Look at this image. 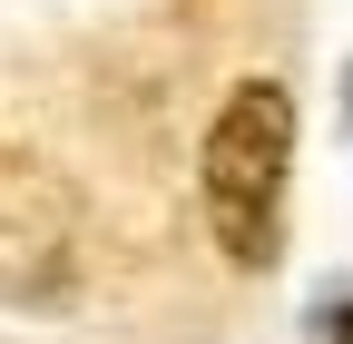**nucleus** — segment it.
<instances>
[{
    "instance_id": "obj_1",
    "label": "nucleus",
    "mask_w": 353,
    "mask_h": 344,
    "mask_svg": "<svg viewBox=\"0 0 353 344\" xmlns=\"http://www.w3.org/2000/svg\"><path fill=\"white\" fill-rule=\"evenodd\" d=\"M285 167H294V99L285 79H236L226 108L206 128L196 157V197H206V236L226 266H275V227H285Z\"/></svg>"
},
{
    "instance_id": "obj_2",
    "label": "nucleus",
    "mask_w": 353,
    "mask_h": 344,
    "mask_svg": "<svg viewBox=\"0 0 353 344\" xmlns=\"http://www.w3.org/2000/svg\"><path fill=\"white\" fill-rule=\"evenodd\" d=\"M343 344H353V325H343Z\"/></svg>"
}]
</instances>
